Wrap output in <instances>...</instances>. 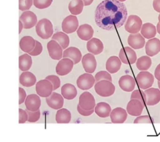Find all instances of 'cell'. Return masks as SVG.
I'll return each instance as SVG.
<instances>
[{
  "instance_id": "obj_1",
  "label": "cell",
  "mask_w": 160,
  "mask_h": 142,
  "mask_svg": "<svg viewBox=\"0 0 160 142\" xmlns=\"http://www.w3.org/2000/svg\"><path fill=\"white\" fill-rule=\"evenodd\" d=\"M127 15L126 8L123 3L116 0H105L97 6L95 19L100 28L111 30L122 26Z\"/></svg>"
},
{
  "instance_id": "obj_2",
  "label": "cell",
  "mask_w": 160,
  "mask_h": 142,
  "mask_svg": "<svg viewBox=\"0 0 160 142\" xmlns=\"http://www.w3.org/2000/svg\"><path fill=\"white\" fill-rule=\"evenodd\" d=\"M35 29L38 35L43 39H47L51 37L53 32L52 23L46 18L42 19L38 22Z\"/></svg>"
},
{
  "instance_id": "obj_3",
  "label": "cell",
  "mask_w": 160,
  "mask_h": 142,
  "mask_svg": "<svg viewBox=\"0 0 160 142\" xmlns=\"http://www.w3.org/2000/svg\"><path fill=\"white\" fill-rule=\"evenodd\" d=\"M96 93L102 97H108L112 95L115 91V87L109 81L102 80L99 81L94 86Z\"/></svg>"
},
{
  "instance_id": "obj_4",
  "label": "cell",
  "mask_w": 160,
  "mask_h": 142,
  "mask_svg": "<svg viewBox=\"0 0 160 142\" xmlns=\"http://www.w3.org/2000/svg\"><path fill=\"white\" fill-rule=\"evenodd\" d=\"M136 79L139 87L143 90L152 87L154 81L153 75L147 71L140 72L137 75Z\"/></svg>"
},
{
  "instance_id": "obj_5",
  "label": "cell",
  "mask_w": 160,
  "mask_h": 142,
  "mask_svg": "<svg viewBox=\"0 0 160 142\" xmlns=\"http://www.w3.org/2000/svg\"><path fill=\"white\" fill-rule=\"evenodd\" d=\"M142 21L139 17L136 15H130L125 25V30L131 34H135L139 31Z\"/></svg>"
},
{
  "instance_id": "obj_6",
  "label": "cell",
  "mask_w": 160,
  "mask_h": 142,
  "mask_svg": "<svg viewBox=\"0 0 160 142\" xmlns=\"http://www.w3.org/2000/svg\"><path fill=\"white\" fill-rule=\"evenodd\" d=\"M78 105L84 110H90L94 109L96 105L94 97L88 92H83L79 97Z\"/></svg>"
},
{
  "instance_id": "obj_7",
  "label": "cell",
  "mask_w": 160,
  "mask_h": 142,
  "mask_svg": "<svg viewBox=\"0 0 160 142\" xmlns=\"http://www.w3.org/2000/svg\"><path fill=\"white\" fill-rule=\"evenodd\" d=\"M36 91L38 95L42 97H47L50 96L53 90L52 83L47 79L42 80L36 85Z\"/></svg>"
},
{
  "instance_id": "obj_8",
  "label": "cell",
  "mask_w": 160,
  "mask_h": 142,
  "mask_svg": "<svg viewBox=\"0 0 160 142\" xmlns=\"http://www.w3.org/2000/svg\"><path fill=\"white\" fill-rule=\"evenodd\" d=\"M79 25L78 21L76 16L69 15L63 20L62 24V31L67 34L75 32Z\"/></svg>"
},
{
  "instance_id": "obj_9",
  "label": "cell",
  "mask_w": 160,
  "mask_h": 142,
  "mask_svg": "<svg viewBox=\"0 0 160 142\" xmlns=\"http://www.w3.org/2000/svg\"><path fill=\"white\" fill-rule=\"evenodd\" d=\"M119 56L122 61L126 64H132L136 62L137 57L135 51L129 47L121 48Z\"/></svg>"
},
{
  "instance_id": "obj_10",
  "label": "cell",
  "mask_w": 160,
  "mask_h": 142,
  "mask_svg": "<svg viewBox=\"0 0 160 142\" xmlns=\"http://www.w3.org/2000/svg\"><path fill=\"white\" fill-rule=\"evenodd\" d=\"M95 82L93 76L91 74L85 73L80 75L77 80V84L80 89L85 90L90 89Z\"/></svg>"
},
{
  "instance_id": "obj_11",
  "label": "cell",
  "mask_w": 160,
  "mask_h": 142,
  "mask_svg": "<svg viewBox=\"0 0 160 142\" xmlns=\"http://www.w3.org/2000/svg\"><path fill=\"white\" fill-rule=\"evenodd\" d=\"M73 64V62L70 59L64 58L57 64L56 67V72L61 76L66 75L71 71Z\"/></svg>"
},
{
  "instance_id": "obj_12",
  "label": "cell",
  "mask_w": 160,
  "mask_h": 142,
  "mask_svg": "<svg viewBox=\"0 0 160 142\" xmlns=\"http://www.w3.org/2000/svg\"><path fill=\"white\" fill-rule=\"evenodd\" d=\"M24 29H29L33 27L37 23V17L33 12L28 11L23 12L19 17Z\"/></svg>"
},
{
  "instance_id": "obj_13",
  "label": "cell",
  "mask_w": 160,
  "mask_h": 142,
  "mask_svg": "<svg viewBox=\"0 0 160 142\" xmlns=\"http://www.w3.org/2000/svg\"><path fill=\"white\" fill-rule=\"evenodd\" d=\"M47 48L50 57L55 60H59L62 56V47L55 40H51L47 44Z\"/></svg>"
},
{
  "instance_id": "obj_14",
  "label": "cell",
  "mask_w": 160,
  "mask_h": 142,
  "mask_svg": "<svg viewBox=\"0 0 160 142\" xmlns=\"http://www.w3.org/2000/svg\"><path fill=\"white\" fill-rule=\"evenodd\" d=\"M144 107L139 100L131 99L128 103L126 109L129 114L132 116H138L142 114Z\"/></svg>"
},
{
  "instance_id": "obj_15",
  "label": "cell",
  "mask_w": 160,
  "mask_h": 142,
  "mask_svg": "<svg viewBox=\"0 0 160 142\" xmlns=\"http://www.w3.org/2000/svg\"><path fill=\"white\" fill-rule=\"evenodd\" d=\"M146 97V104L153 106L160 101V90L158 88H151L144 91Z\"/></svg>"
},
{
  "instance_id": "obj_16",
  "label": "cell",
  "mask_w": 160,
  "mask_h": 142,
  "mask_svg": "<svg viewBox=\"0 0 160 142\" xmlns=\"http://www.w3.org/2000/svg\"><path fill=\"white\" fill-rule=\"evenodd\" d=\"M82 62L86 72L92 73L95 71L97 66V62L93 55L88 53L84 55L82 57Z\"/></svg>"
},
{
  "instance_id": "obj_17",
  "label": "cell",
  "mask_w": 160,
  "mask_h": 142,
  "mask_svg": "<svg viewBox=\"0 0 160 142\" xmlns=\"http://www.w3.org/2000/svg\"><path fill=\"white\" fill-rule=\"evenodd\" d=\"M46 101L48 105L52 108L57 110L62 108L64 100L62 96L56 92H53Z\"/></svg>"
},
{
  "instance_id": "obj_18",
  "label": "cell",
  "mask_w": 160,
  "mask_h": 142,
  "mask_svg": "<svg viewBox=\"0 0 160 142\" xmlns=\"http://www.w3.org/2000/svg\"><path fill=\"white\" fill-rule=\"evenodd\" d=\"M110 115L112 123L122 124L126 120L128 114L125 109L118 107L112 110Z\"/></svg>"
},
{
  "instance_id": "obj_19",
  "label": "cell",
  "mask_w": 160,
  "mask_h": 142,
  "mask_svg": "<svg viewBox=\"0 0 160 142\" xmlns=\"http://www.w3.org/2000/svg\"><path fill=\"white\" fill-rule=\"evenodd\" d=\"M118 84L121 88L127 92L132 91L135 86L134 79L129 75H125L122 76L119 80Z\"/></svg>"
},
{
  "instance_id": "obj_20",
  "label": "cell",
  "mask_w": 160,
  "mask_h": 142,
  "mask_svg": "<svg viewBox=\"0 0 160 142\" xmlns=\"http://www.w3.org/2000/svg\"><path fill=\"white\" fill-rule=\"evenodd\" d=\"M41 100L39 97L36 94L28 95L25 100V104L27 109L31 111L38 110L41 105Z\"/></svg>"
},
{
  "instance_id": "obj_21",
  "label": "cell",
  "mask_w": 160,
  "mask_h": 142,
  "mask_svg": "<svg viewBox=\"0 0 160 142\" xmlns=\"http://www.w3.org/2000/svg\"><path fill=\"white\" fill-rule=\"evenodd\" d=\"M146 53L147 55L153 56L160 51V40L157 38L149 40L145 46Z\"/></svg>"
},
{
  "instance_id": "obj_22",
  "label": "cell",
  "mask_w": 160,
  "mask_h": 142,
  "mask_svg": "<svg viewBox=\"0 0 160 142\" xmlns=\"http://www.w3.org/2000/svg\"><path fill=\"white\" fill-rule=\"evenodd\" d=\"M87 48L89 52L97 55L102 51L104 47L102 43L99 39L93 38L87 42Z\"/></svg>"
},
{
  "instance_id": "obj_23",
  "label": "cell",
  "mask_w": 160,
  "mask_h": 142,
  "mask_svg": "<svg viewBox=\"0 0 160 142\" xmlns=\"http://www.w3.org/2000/svg\"><path fill=\"white\" fill-rule=\"evenodd\" d=\"M128 41V45L135 49L143 48L145 44V39L140 33L130 34Z\"/></svg>"
},
{
  "instance_id": "obj_24",
  "label": "cell",
  "mask_w": 160,
  "mask_h": 142,
  "mask_svg": "<svg viewBox=\"0 0 160 142\" xmlns=\"http://www.w3.org/2000/svg\"><path fill=\"white\" fill-rule=\"evenodd\" d=\"M79 37L81 39L87 41L93 35L94 31L92 26L88 24L81 25L77 31Z\"/></svg>"
},
{
  "instance_id": "obj_25",
  "label": "cell",
  "mask_w": 160,
  "mask_h": 142,
  "mask_svg": "<svg viewBox=\"0 0 160 142\" xmlns=\"http://www.w3.org/2000/svg\"><path fill=\"white\" fill-rule=\"evenodd\" d=\"M82 56L81 53L78 48L70 47L63 51L62 57L71 59L73 61L74 64H76L80 61Z\"/></svg>"
},
{
  "instance_id": "obj_26",
  "label": "cell",
  "mask_w": 160,
  "mask_h": 142,
  "mask_svg": "<svg viewBox=\"0 0 160 142\" xmlns=\"http://www.w3.org/2000/svg\"><path fill=\"white\" fill-rule=\"evenodd\" d=\"M35 43V40L32 37L26 36L23 37L20 39L19 46L23 51L28 53L34 49Z\"/></svg>"
},
{
  "instance_id": "obj_27",
  "label": "cell",
  "mask_w": 160,
  "mask_h": 142,
  "mask_svg": "<svg viewBox=\"0 0 160 142\" xmlns=\"http://www.w3.org/2000/svg\"><path fill=\"white\" fill-rule=\"evenodd\" d=\"M121 64V62L118 57L111 56L108 59L106 62V69L110 73H114L119 70Z\"/></svg>"
},
{
  "instance_id": "obj_28",
  "label": "cell",
  "mask_w": 160,
  "mask_h": 142,
  "mask_svg": "<svg viewBox=\"0 0 160 142\" xmlns=\"http://www.w3.org/2000/svg\"><path fill=\"white\" fill-rule=\"evenodd\" d=\"M61 92L64 98L69 100L74 99L77 94L76 88L70 83H66L63 85L61 87Z\"/></svg>"
},
{
  "instance_id": "obj_29",
  "label": "cell",
  "mask_w": 160,
  "mask_h": 142,
  "mask_svg": "<svg viewBox=\"0 0 160 142\" xmlns=\"http://www.w3.org/2000/svg\"><path fill=\"white\" fill-rule=\"evenodd\" d=\"M19 80L20 83L23 86L30 87L35 84L36 78L32 73L29 71H26L21 74Z\"/></svg>"
},
{
  "instance_id": "obj_30",
  "label": "cell",
  "mask_w": 160,
  "mask_h": 142,
  "mask_svg": "<svg viewBox=\"0 0 160 142\" xmlns=\"http://www.w3.org/2000/svg\"><path fill=\"white\" fill-rule=\"evenodd\" d=\"M111 111V108L110 105L107 103L103 102L98 103L95 108L96 113L102 118L108 117Z\"/></svg>"
},
{
  "instance_id": "obj_31",
  "label": "cell",
  "mask_w": 160,
  "mask_h": 142,
  "mask_svg": "<svg viewBox=\"0 0 160 142\" xmlns=\"http://www.w3.org/2000/svg\"><path fill=\"white\" fill-rule=\"evenodd\" d=\"M71 118L70 112L67 109L62 108L58 110L56 115V120L58 124H67Z\"/></svg>"
},
{
  "instance_id": "obj_32",
  "label": "cell",
  "mask_w": 160,
  "mask_h": 142,
  "mask_svg": "<svg viewBox=\"0 0 160 142\" xmlns=\"http://www.w3.org/2000/svg\"><path fill=\"white\" fill-rule=\"evenodd\" d=\"M141 33L142 36L146 39L153 38L156 34L155 26L150 23L144 24L142 26Z\"/></svg>"
},
{
  "instance_id": "obj_33",
  "label": "cell",
  "mask_w": 160,
  "mask_h": 142,
  "mask_svg": "<svg viewBox=\"0 0 160 142\" xmlns=\"http://www.w3.org/2000/svg\"><path fill=\"white\" fill-rule=\"evenodd\" d=\"M32 63V58L28 54H24L19 57V67L22 71L29 70L31 66Z\"/></svg>"
},
{
  "instance_id": "obj_34",
  "label": "cell",
  "mask_w": 160,
  "mask_h": 142,
  "mask_svg": "<svg viewBox=\"0 0 160 142\" xmlns=\"http://www.w3.org/2000/svg\"><path fill=\"white\" fill-rule=\"evenodd\" d=\"M52 39L57 41L63 49L67 48L69 43L68 36L62 32H59L53 34Z\"/></svg>"
},
{
  "instance_id": "obj_35",
  "label": "cell",
  "mask_w": 160,
  "mask_h": 142,
  "mask_svg": "<svg viewBox=\"0 0 160 142\" xmlns=\"http://www.w3.org/2000/svg\"><path fill=\"white\" fill-rule=\"evenodd\" d=\"M83 5L82 0H72L69 3L68 8L72 14L77 15L82 13Z\"/></svg>"
},
{
  "instance_id": "obj_36",
  "label": "cell",
  "mask_w": 160,
  "mask_h": 142,
  "mask_svg": "<svg viewBox=\"0 0 160 142\" xmlns=\"http://www.w3.org/2000/svg\"><path fill=\"white\" fill-rule=\"evenodd\" d=\"M151 64L152 60L150 57L147 56H143L138 59L136 65L138 70L145 71L150 67Z\"/></svg>"
},
{
  "instance_id": "obj_37",
  "label": "cell",
  "mask_w": 160,
  "mask_h": 142,
  "mask_svg": "<svg viewBox=\"0 0 160 142\" xmlns=\"http://www.w3.org/2000/svg\"><path fill=\"white\" fill-rule=\"evenodd\" d=\"M130 99H136L140 101L145 107L146 97L144 92L142 90H136L132 93Z\"/></svg>"
},
{
  "instance_id": "obj_38",
  "label": "cell",
  "mask_w": 160,
  "mask_h": 142,
  "mask_svg": "<svg viewBox=\"0 0 160 142\" xmlns=\"http://www.w3.org/2000/svg\"><path fill=\"white\" fill-rule=\"evenodd\" d=\"M95 78L96 82L102 80L112 81V77L110 74L106 71H100L97 72L95 76Z\"/></svg>"
},
{
  "instance_id": "obj_39",
  "label": "cell",
  "mask_w": 160,
  "mask_h": 142,
  "mask_svg": "<svg viewBox=\"0 0 160 142\" xmlns=\"http://www.w3.org/2000/svg\"><path fill=\"white\" fill-rule=\"evenodd\" d=\"M52 0H33L34 6L40 9H43L49 7L51 4Z\"/></svg>"
},
{
  "instance_id": "obj_40",
  "label": "cell",
  "mask_w": 160,
  "mask_h": 142,
  "mask_svg": "<svg viewBox=\"0 0 160 142\" xmlns=\"http://www.w3.org/2000/svg\"><path fill=\"white\" fill-rule=\"evenodd\" d=\"M28 115V121L30 122H35L38 120L40 116V112L39 109L32 112L26 109Z\"/></svg>"
},
{
  "instance_id": "obj_41",
  "label": "cell",
  "mask_w": 160,
  "mask_h": 142,
  "mask_svg": "<svg viewBox=\"0 0 160 142\" xmlns=\"http://www.w3.org/2000/svg\"><path fill=\"white\" fill-rule=\"evenodd\" d=\"M45 79L48 80L52 83L53 91L60 87V80L58 76L54 75H49L46 77Z\"/></svg>"
},
{
  "instance_id": "obj_42",
  "label": "cell",
  "mask_w": 160,
  "mask_h": 142,
  "mask_svg": "<svg viewBox=\"0 0 160 142\" xmlns=\"http://www.w3.org/2000/svg\"><path fill=\"white\" fill-rule=\"evenodd\" d=\"M32 4V0H19V9L23 11L29 10Z\"/></svg>"
},
{
  "instance_id": "obj_43",
  "label": "cell",
  "mask_w": 160,
  "mask_h": 142,
  "mask_svg": "<svg viewBox=\"0 0 160 142\" xmlns=\"http://www.w3.org/2000/svg\"><path fill=\"white\" fill-rule=\"evenodd\" d=\"M35 46L33 50L28 54L33 56H36L40 54L42 50V47L41 43L35 40Z\"/></svg>"
},
{
  "instance_id": "obj_44",
  "label": "cell",
  "mask_w": 160,
  "mask_h": 142,
  "mask_svg": "<svg viewBox=\"0 0 160 142\" xmlns=\"http://www.w3.org/2000/svg\"><path fill=\"white\" fill-rule=\"evenodd\" d=\"M134 124L150 123H152V120L148 115L139 116L136 118L134 121Z\"/></svg>"
},
{
  "instance_id": "obj_45",
  "label": "cell",
  "mask_w": 160,
  "mask_h": 142,
  "mask_svg": "<svg viewBox=\"0 0 160 142\" xmlns=\"http://www.w3.org/2000/svg\"><path fill=\"white\" fill-rule=\"evenodd\" d=\"M19 123L23 124L25 123L28 119V115L26 110L21 108L19 109Z\"/></svg>"
},
{
  "instance_id": "obj_46",
  "label": "cell",
  "mask_w": 160,
  "mask_h": 142,
  "mask_svg": "<svg viewBox=\"0 0 160 142\" xmlns=\"http://www.w3.org/2000/svg\"><path fill=\"white\" fill-rule=\"evenodd\" d=\"M77 110L79 114L84 116H88L92 114L94 112V109L90 110H86L82 109L78 104L77 107Z\"/></svg>"
},
{
  "instance_id": "obj_47",
  "label": "cell",
  "mask_w": 160,
  "mask_h": 142,
  "mask_svg": "<svg viewBox=\"0 0 160 142\" xmlns=\"http://www.w3.org/2000/svg\"><path fill=\"white\" fill-rule=\"evenodd\" d=\"M19 104H20L23 103L26 96V94L25 90L22 88L19 87Z\"/></svg>"
},
{
  "instance_id": "obj_48",
  "label": "cell",
  "mask_w": 160,
  "mask_h": 142,
  "mask_svg": "<svg viewBox=\"0 0 160 142\" xmlns=\"http://www.w3.org/2000/svg\"><path fill=\"white\" fill-rule=\"evenodd\" d=\"M153 7L156 11L160 13V0H154Z\"/></svg>"
},
{
  "instance_id": "obj_49",
  "label": "cell",
  "mask_w": 160,
  "mask_h": 142,
  "mask_svg": "<svg viewBox=\"0 0 160 142\" xmlns=\"http://www.w3.org/2000/svg\"><path fill=\"white\" fill-rule=\"evenodd\" d=\"M154 76L156 78L158 81H160V64L158 65L155 69Z\"/></svg>"
},
{
  "instance_id": "obj_50",
  "label": "cell",
  "mask_w": 160,
  "mask_h": 142,
  "mask_svg": "<svg viewBox=\"0 0 160 142\" xmlns=\"http://www.w3.org/2000/svg\"><path fill=\"white\" fill-rule=\"evenodd\" d=\"M84 6H88L90 5L93 2V0H82Z\"/></svg>"
},
{
  "instance_id": "obj_51",
  "label": "cell",
  "mask_w": 160,
  "mask_h": 142,
  "mask_svg": "<svg viewBox=\"0 0 160 142\" xmlns=\"http://www.w3.org/2000/svg\"><path fill=\"white\" fill-rule=\"evenodd\" d=\"M19 22V34L21 32L23 28V24L21 21L20 20Z\"/></svg>"
},
{
  "instance_id": "obj_52",
  "label": "cell",
  "mask_w": 160,
  "mask_h": 142,
  "mask_svg": "<svg viewBox=\"0 0 160 142\" xmlns=\"http://www.w3.org/2000/svg\"><path fill=\"white\" fill-rule=\"evenodd\" d=\"M157 28L158 32L160 34V24L159 22L157 24Z\"/></svg>"
},
{
  "instance_id": "obj_53",
  "label": "cell",
  "mask_w": 160,
  "mask_h": 142,
  "mask_svg": "<svg viewBox=\"0 0 160 142\" xmlns=\"http://www.w3.org/2000/svg\"><path fill=\"white\" fill-rule=\"evenodd\" d=\"M158 87L159 89H160V81H158Z\"/></svg>"
},
{
  "instance_id": "obj_54",
  "label": "cell",
  "mask_w": 160,
  "mask_h": 142,
  "mask_svg": "<svg viewBox=\"0 0 160 142\" xmlns=\"http://www.w3.org/2000/svg\"><path fill=\"white\" fill-rule=\"evenodd\" d=\"M158 19L159 21V23L160 24V14H159L158 17Z\"/></svg>"
},
{
  "instance_id": "obj_55",
  "label": "cell",
  "mask_w": 160,
  "mask_h": 142,
  "mask_svg": "<svg viewBox=\"0 0 160 142\" xmlns=\"http://www.w3.org/2000/svg\"><path fill=\"white\" fill-rule=\"evenodd\" d=\"M118 0L119 1H121V2H122L125 1L126 0Z\"/></svg>"
}]
</instances>
